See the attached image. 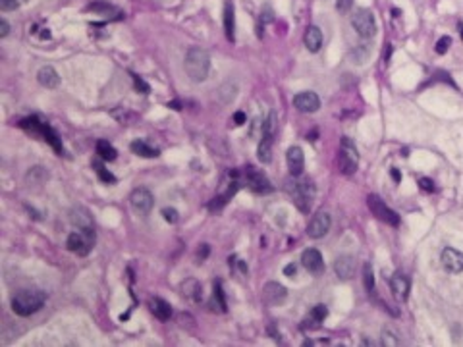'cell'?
I'll return each instance as SVG.
<instances>
[{"mask_svg": "<svg viewBox=\"0 0 463 347\" xmlns=\"http://www.w3.org/2000/svg\"><path fill=\"white\" fill-rule=\"evenodd\" d=\"M357 162H359V154H357V147L353 145L350 139H342V147H340L338 154V168L344 176H351L357 170Z\"/></svg>", "mask_w": 463, "mask_h": 347, "instance_id": "277c9868", "label": "cell"}, {"mask_svg": "<svg viewBox=\"0 0 463 347\" xmlns=\"http://www.w3.org/2000/svg\"><path fill=\"white\" fill-rule=\"evenodd\" d=\"M326 314H328V309L325 305H315L307 316V322L303 324V328H319L326 318Z\"/></svg>", "mask_w": 463, "mask_h": 347, "instance_id": "603a6c76", "label": "cell"}, {"mask_svg": "<svg viewBox=\"0 0 463 347\" xmlns=\"http://www.w3.org/2000/svg\"><path fill=\"white\" fill-rule=\"evenodd\" d=\"M289 195H291L293 205L297 207V211L303 214H309L313 209L317 189L309 178H299V180H293V184L289 186Z\"/></svg>", "mask_w": 463, "mask_h": 347, "instance_id": "3957f363", "label": "cell"}, {"mask_svg": "<svg viewBox=\"0 0 463 347\" xmlns=\"http://www.w3.org/2000/svg\"><path fill=\"white\" fill-rule=\"evenodd\" d=\"M131 205H133V209L135 211H139L141 214H149L150 209H152V205H155V199H152V195H150L149 189H145V187H139V189H135L133 193H131Z\"/></svg>", "mask_w": 463, "mask_h": 347, "instance_id": "4fadbf2b", "label": "cell"}, {"mask_svg": "<svg viewBox=\"0 0 463 347\" xmlns=\"http://www.w3.org/2000/svg\"><path fill=\"white\" fill-rule=\"evenodd\" d=\"M390 52H392V47H388V50H384V62L390 60Z\"/></svg>", "mask_w": 463, "mask_h": 347, "instance_id": "c3c4849f", "label": "cell"}, {"mask_svg": "<svg viewBox=\"0 0 463 347\" xmlns=\"http://www.w3.org/2000/svg\"><path fill=\"white\" fill-rule=\"evenodd\" d=\"M270 22H274V12H272V8L266 4L263 8V14H261V24L266 25V24H270Z\"/></svg>", "mask_w": 463, "mask_h": 347, "instance_id": "f35d334b", "label": "cell"}, {"mask_svg": "<svg viewBox=\"0 0 463 347\" xmlns=\"http://www.w3.org/2000/svg\"><path fill=\"white\" fill-rule=\"evenodd\" d=\"M419 186H421V189H425V191H434V184H432V180H428V178L419 180Z\"/></svg>", "mask_w": 463, "mask_h": 347, "instance_id": "b9f144b4", "label": "cell"}, {"mask_svg": "<svg viewBox=\"0 0 463 347\" xmlns=\"http://www.w3.org/2000/svg\"><path fill=\"white\" fill-rule=\"evenodd\" d=\"M47 301V293L41 289H22L12 297V310L20 316H31Z\"/></svg>", "mask_w": 463, "mask_h": 347, "instance_id": "6da1fadb", "label": "cell"}, {"mask_svg": "<svg viewBox=\"0 0 463 347\" xmlns=\"http://www.w3.org/2000/svg\"><path fill=\"white\" fill-rule=\"evenodd\" d=\"M131 150H133L135 154H139V156H143V158H155V156H159V150L149 147V145L143 143V141H133V143H131Z\"/></svg>", "mask_w": 463, "mask_h": 347, "instance_id": "83f0119b", "label": "cell"}, {"mask_svg": "<svg viewBox=\"0 0 463 347\" xmlns=\"http://www.w3.org/2000/svg\"><path fill=\"white\" fill-rule=\"evenodd\" d=\"M95 245V234H87V232H77V234H70L68 237V249L72 253H77L81 257H85L89 251Z\"/></svg>", "mask_w": 463, "mask_h": 347, "instance_id": "ba28073f", "label": "cell"}, {"mask_svg": "<svg viewBox=\"0 0 463 347\" xmlns=\"http://www.w3.org/2000/svg\"><path fill=\"white\" fill-rule=\"evenodd\" d=\"M37 79L39 83L43 87H47V89H56V87L60 85V75L56 74V70L52 66H43L39 70Z\"/></svg>", "mask_w": 463, "mask_h": 347, "instance_id": "d6986e66", "label": "cell"}, {"mask_svg": "<svg viewBox=\"0 0 463 347\" xmlns=\"http://www.w3.org/2000/svg\"><path fill=\"white\" fill-rule=\"evenodd\" d=\"M330 226H332L330 214L326 211H319L313 218H311L309 226H307V236L313 237V239H321V237H325L326 234H328Z\"/></svg>", "mask_w": 463, "mask_h": 347, "instance_id": "52a82bcc", "label": "cell"}, {"mask_svg": "<svg viewBox=\"0 0 463 347\" xmlns=\"http://www.w3.org/2000/svg\"><path fill=\"white\" fill-rule=\"evenodd\" d=\"M286 160H288V168L289 173L293 178H297L303 173V166H305V156H303V150L299 147H289L288 154H286Z\"/></svg>", "mask_w": 463, "mask_h": 347, "instance_id": "e0dca14e", "label": "cell"}, {"mask_svg": "<svg viewBox=\"0 0 463 347\" xmlns=\"http://www.w3.org/2000/svg\"><path fill=\"white\" fill-rule=\"evenodd\" d=\"M131 77H133V85H135V91L137 93H143V95H147L150 91V87H149V83L147 81H143L139 75H135V74H131Z\"/></svg>", "mask_w": 463, "mask_h": 347, "instance_id": "8d00e7d4", "label": "cell"}, {"mask_svg": "<svg viewBox=\"0 0 463 347\" xmlns=\"http://www.w3.org/2000/svg\"><path fill=\"white\" fill-rule=\"evenodd\" d=\"M369 58V49H355L350 54V60L355 64H365Z\"/></svg>", "mask_w": 463, "mask_h": 347, "instance_id": "836d02e7", "label": "cell"}, {"mask_svg": "<svg viewBox=\"0 0 463 347\" xmlns=\"http://www.w3.org/2000/svg\"><path fill=\"white\" fill-rule=\"evenodd\" d=\"M93 168H95V172L99 173V178L102 180V184H110V186L116 184L114 173H110L106 168H102V164H100V162H93Z\"/></svg>", "mask_w": 463, "mask_h": 347, "instance_id": "1f68e13d", "label": "cell"}, {"mask_svg": "<svg viewBox=\"0 0 463 347\" xmlns=\"http://www.w3.org/2000/svg\"><path fill=\"white\" fill-rule=\"evenodd\" d=\"M41 37H43V39H49V37H50V33H49V31H47V29H45V31L41 33Z\"/></svg>", "mask_w": 463, "mask_h": 347, "instance_id": "f907efd6", "label": "cell"}, {"mask_svg": "<svg viewBox=\"0 0 463 347\" xmlns=\"http://www.w3.org/2000/svg\"><path fill=\"white\" fill-rule=\"evenodd\" d=\"M459 35H461V39H463V24H459Z\"/></svg>", "mask_w": 463, "mask_h": 347, "instance_id": "816d5d0a", "label": "cell"}, {"mask_svg": "<svg viewBox=\"0 0 463 347\" xmlns=\"http://www.w3.org/2000/svg\"><path fill=\"white\" fill-rule=\"evenodd\" d=\"M390 287H392V293H394V297L398 299V301H405L407 295H409V280L401 272H396L392 276Z\"/></svg>", "mask_w": 463, "mask_h": 347, "instance_id": "ac0fdd59", "label": "cell"}, {"mask_svg": "<svg viewBox=\"0 0 463 347\" xmlns=\"http://www.w3.org/2000/svg\"><path fill=\"white\" fill-rule=\"evenodd\" d=\"M182 291H184V295L188 299H191V301H201V297H203V287H201V284L195 278H188V280L182 284Z\"/></svg>", "mask_w": 463, "mask_h": 347, "instance_id": "cb8c5ba5", "label": "cell"}, {"mask_svg": "<svg viewBox=\"0 0 463 347\" xmlns=\"http://www.w3.org/2000/svg\"><path fill=\"white\" fill-rule=\"evenodd\" d=\"M149 309L150 312L159 318V320H163V322H166V320H170V316H172V307L164 301V299L161 297H155L149 301Z\"/></svg>", "mask_w": 463, "mask_h": 347, "instance_id": "ffe728a7", "label": "cell"}, {"mask_svg": "<svg viewBox=\"0 0 463 347\" xmlns=\"http://www.w3.org/2000/svg\"><path fill=\"white\" fill-rule=\"evenodd\" d=\"M390 173H392V178H394V182H396V184H398V182H401V176H400V172H398V170H392Z\"/></svg>", "mask_w": 463, "mask_h": 347, "instance_id": "7dc6e473", "label": "cell"}, {"mask_svg": "<svg viewBox=\"0 0 463 347\" xmlns=\"http://www.w3.org/2000/svg\"><path fill=\"white\" fill-rule=\"evenodd\" d=\"M168 106H172V108H176V110H178V108H180V104H178V102H176V100H174V102H168Z\"/></svg>", "mask_w": 463, "mask_h": 347, "instance_id": "681fc988", "label": "cell"}, {"mask_svg": "<svg viewBox=\"0 0 463 347\" xmlns=\"http://www.w3.org/2000/svg\"><path fill=\"white\" fill-rule=\"evenodd\" d=\"M247 186L255 193H270L272 191L268 178L263 172H257V170H251V168L247 170Z\"/></svg>", "mask_w": 463, "mask_h": 347, "instance_id": "5bb4252c", "label": "cell"}, {"mask_svg": "<svg viewBox=\"0 0 463 347\" xmlns=\"http://www.w3.org/2000/svg\"><path fill=\"white\" fill-rule=\"evenodd\" d=\"M41 135H43V139L49 143L52 149L56 150L58 154H62L64 149H62V143H60V139H58V135H56V131L50 127V125L43 124V127H41Z\"/></svg>", "mask_w": 463, "mask_h": 347, "instance_id": "484cf974", "label": "cell"}, {"mask_svg": "<svg viewBox=\"0 0 463 347\" xmlns=\"http://www.w3.org/2000/svg\"><path fill=\"white\" fill-rule=\"evenodd\" d=\"M234 122H236V125L245 124V114H243V112H236V114H234Z\"/></svg>", "mask_w": 463, "mask_h": 347, "instance_id": "bcb514c9", "label": "cell"}, {"mask_svg": "<svg viewBox=\"0 0 463 347\" xmlns=\"http://www.w3.org/2000/svg\"><path fill=\"white\" fill-rule=\"evenodd\" d=\"M163 216H164V220H166V222H170V224L178 222V212H176L174 209H164Z\"/></svg>", "mask_w": 463, "mask_h": 347, "instance_id": "60d3db41", "label": "cell"}, {"mask_svg": "<svg viewBox=\"0 0 463 347\" xmlns=\"http://www.w3.org/2000/svg\"><path fill=\"white\" fill-rule=\"evenodd\" d=\"M22 4H25V0H0V10L2 12H10V10L20 8Z\"/></svg>", "mask_w": 463, "mask_h": 347, "instance_id": "d590c367", "label": "cell"}, {"mask_svg": "<svg viewBox=\"0 0 463 347\" xmlns=\"http://www.w3.org/2000/svg\"><path fill=\"white\" fill-rule=\"evenodd\" d=\"M400 337L394 334V332H390V330H384L382 332V345H400Z\"/></svg>", "mask_w": 463, "mask_h": 347, "instance_id": "e575fe53", "label": "cell"}, {"mask_svg": "<svg viewBox=\"0 0 463 347\" xmlns=\"http://www.w3.org/2000/svg\"><path fill=\"white\" fill-rule=\"evenodd\" d=\"M272 141H274V137L263 135L261 143H259L257 156H259V160L263 162V164H268V162L272 160Z\"/></svg>", "mask_w": 463, "mask_h": 347, "instance_id": "d4e9b609", "label": "cell"}, {"mask_svg": "<svg viewBox=\"0 0 463 347\" xmlns=\"http://www.w3.org/2000/svg\"><path fill=\"white\" fill-rule=\"evenodd\" d=\"M293 106L299 112L311 114V112H317L321 108V99L313 91H305V93H299L293 97Z\"/></svg>", "mask_w": 463, "mask_h": 347, "instance_id": "7c38bea8", "label": "cell"}, {"mask_svg": "<svg viewBox=\"0 0 463 347\" xmlns=\"http://www.w3.org/2000/svg\"><path fill=\"white\" fill-rule=\"evenodd\" d=\"M351 25H353V29H355L363 39L375 37L376 20H375V16H373V12H369V10H365V8L355 10L353 16H351Z\"/></svg>", "mask_w": 463, "mask_h": 347, "instance_id": "5b68a950", "label": "cell"}, {"mask_svg": "<svg viewBox=\"0 0 463 347\" xmlns=\"http://www.w3.org/2000/svg\"><path fill=\"white\" fill-rule=\"evenodd\" d=\"M213 305H218V310L226 312V297L224 291H222V284L220 282H214V293H213Z\"/></svg>", "mask_w": 463, "mask_h": 347, "instance_id": "4dcf8cb0", "label": "cell"}, {"mask_svg": "<svg viewBox=\"0 0 463 347\" xmlns=\"http://www.w3.org/2000/svg\"><path fill=\"white\" fill-rule=\"evenodd\" d=\"M87 12L100 14V16H108V18H118V16H116L118 10L114 8L112 4H106V2H93V4L87 8Z\"/></svg>", "mask_w": 463, "mask_h": 347, "instance_id": "4316f807", "label": "cell"}, {"mask_svg": "<svg viewBox=\"0 0 463 347\" xmlns=\"http://www.w3.org/2000/svg\"><path fill=\"white\" fill-rule=\"evenodd\" d=\"M295 272H297V266H295L293 262L284 266V274H286V276H289V278H291V276H295Z\"/></svg>", "mask_w": 463, "mask_h": 347, "instance_id": "f6af8a7d", "label": "cell"}, {"mask_svg": "<svg viewBox=\"0 0 463 347\" xmlns=\"http://www.w3.org/2000/svg\"><path fill=\"white\" fill-rule=\"evenodd\" d=\"M184 66H186V74L191 81H205L209 77V70H211V58L207 54V50L203 49H193L188 50L186 54V60H184Z\"/></svg>", "mask_w": 463, "mask_h": 347, "instance_id": "7a4b0ae2", "label": "cell"}, {"mask_svg": "<svg viewBox=\"0 0 463 347\" xmlns=\"http://www.w3.org/2000/svg\"><path fill=\"white\" fill-rule=\"evenodd\" d=\"M197 257H199V260H205L207 257H209V245L207 243H203L199 247V251H197Z\"/></svg>", "mask_w": 463, "mask_h": 347, "instance_id": "7bdbcfd3", "label": "cell"}, {"mask_svg": "<svg viewBox=\"0 0 463 347\" xmlns=\"http://www.w3.org/2000/svg\"><path fill=\"white\" fill-rule=\"evenodd\" d=\"M367 207L371 209V212L375 214L378 220L390 224V226H400V216H398V212L392 211L380 197L369 195V197H367Z\"/></svg>", "mask_w": 463, "mask_h": 347, "instance_id": "8992f818", "label": "cell"}, {"mask_svg": "<svg viewBox=\"0 0 463 347\" xmlns=\"http://www.w3.org/2000/svg\"><path fill=\"white\" fill-rule=\"evenodd\" d=\"M234 27H236V16H234V4L232 2H226L224 6V33L226 39L230 43L236 41V33H234Z\"/></svg>", "mask_w": 463, "mask_h": 347, "instance_id": "7402d4cb", "label": "cell"}, {"mask_svg": "<svg viewBox=\"0 0 463 347\" xmlns=\"http://www.w3.org/2000/svg\"><path fill=\"white\" fill-rule=\"evenodd\" d=\"M286 297H288V291H286V287L282 284H278V282H266L264 284L263 301L266 305H272V307L282 305L286 301Z\"/></svg>", "mask_w": 463, "mask_h": 347, "instance_id": "30bf717a", "label": "cell"}, {"mask_svg": "<svg viewBox=\"0 0 463 347\" xmlns=\"http://www.w3.org/2000/svg\"><path fill=\"white\" fill-rule=\"evenodd\" d=\"M303 41H305V47H307L309 52H319L321 47H323V33H321V29L315 27V25L307 27Z\"/></svg>", "mask_w": 463, "mask_h": 347, "instance_id": "44dd1931", "label": "cell"}, {"mask_svg": "<svg viewBox=\"0 0 463 347\" xmlns=\"http://www.w3.org/2000/svg\"><path fill=\"white\" fill-rule=\"evenodd\" d=\"M334 272L340 280H351L355 274V260L350 255H342L334 260Z\"/></svg>", "mask_w": 463, "mask_h": 347, "instance_id": "2e32d148", "label": "cell"}, {"mask_svg": "<svg viewBox=\"0 0 463 347\" xmlns=\"http://www.w3.org/2000/svg\"><path fill=\"white\" fill-rule=\"evenodd\" d=\"M70 222L79 228V232H87V234H95V224L93 218L89 216L85 209H74L70 212Z\"/></svg>", "mask_w": 463, "mask_h": 347, "instance_id": "9a60e30c", "label": "cell"}, {"mask_svg": "<svg viewBox=\"0 0 463 347\" xmlns=\"http://www.w3.org/2000/svg\"><path fill=\"white\" fill-rule=\"evenodd\" d=\"M8 31H10V25H8V22H6V20H0V37L4 39L6 35H8Z\"/></svg>", "mask_w": 463, "mask_h": 347, "instance_id": "ee69618b", "label": "cell"}, {"mask_svg": "<svg viewBox=\"0 0 463 347\" xmlns=\"http://www.w3.org/2000/svg\"><path fill=\"white\" fill-rule=\"evenodd\" d=\"M451 45V39L450 37H440L438 43H436V47H434V50L438 52V54H446L448 52V49H450Z\"/></svg>", "mask_w": 463, "mask_h": 347, "instance_id": "74e56055", "label": "cell"}, {"mask_svg": "<svg viewBox=\"0 0 463 347\" xmlns=\"http://www.w3.org/2000/svg\"><path fill=\"white\" fill-rule=\"evenodd\" d=\"M353 6V0H336V10L340 14H348Z\"/></svg>", "mask_w": 463, "mask_h": 347, "instance_id": "ab89813d", "label": "cell"}, {"mask_svg": "<svg viewBox=\"0 0 463 347\" xmlns=\"http://www.w3.org/2000/svg\"><path fill=\"white\" fill-rule=\"evenodd\" d=\"M97 152H99V156L102 160H114V158L118 156L116 149H114L108 141H104V139L97 141Z\"/></svg>", "mask_w": 463, "mask_h": 347, "instance_id": "f1b7e54d", "label": "cell"}, {"mask_svg": "<svg viewBox=\"0 0 463 347\" xmlns=\"http://www.w3.org/2000/svg\"><path fill=\"white\" fill-rule=\"evenodd\" d=\"M20 127L25 129L29 135H41V127H43V124L39 122V118L29 116V118H24V120L20 122Z\"/></svg>", "mask_w": 463, "mask_h": 347, "instance_id": "f546056e", "label": "cell"}, {"mask_svg": "<svg viewBox=\"0 0 463 347\" xmlns=\"http://www.w3.org/2000/svg\"><path fill=\"white\" fill-rule=\"evenodd\" d=\"M301 264L305 266L307 272L315 274V276L325 272V260H323V255L317 249H305L303 255H301Z\"/></svg>", "mask_w": 463, "mask_h": 347, "instance_id": "8fae6325", "label": "cell"}, {"mask_svg": "<svg viewBox=\"0 0 463 347\" xmlns=\"http://www.w3.org/2000/svg\"><path fill=\"white\" fill-rule=\"evenodd\" d=\"M363 282H365V287H367L369 291H373V287H375V276H373V268H371L369 262L363 266Z\"/></svg>", "mask_w": 463, "mask_h": 347, "instance_id": "d6a6232c", "label": "cell"}, {"mask_svg": "<svg viewBox=\"0 0 463 347\" xmlns=\"http://www.w3.org/2000/svg\"><path fill=\"white\" fill-rule=\"evenodd\" d=\"M442 266L448 270L450 274H459L463 272V253L453 247H446L440 255Z\"/></svg>", "mask_w": 463, "mask_h": 347, "instance_id": "9c48e42d", "label": "cell"}]
</instances>
